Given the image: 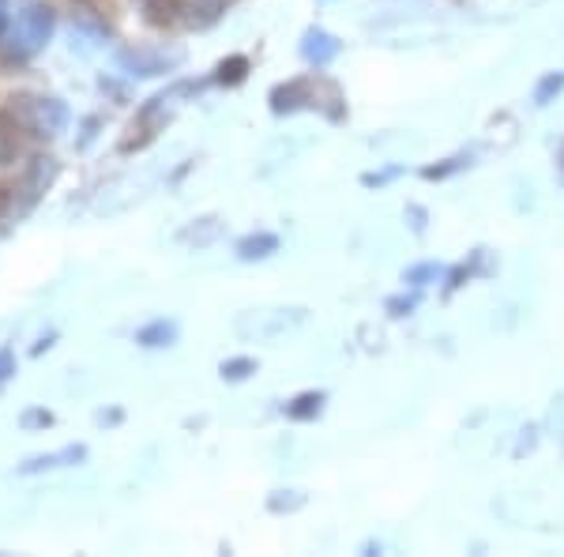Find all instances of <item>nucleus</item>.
<instances>
[{
  "instance_id": "f257e3e1",
  "label": "nucleus",
  "mask_w": 564,
  "mask_h": 557,
  "mask_svg": "<svg viewBox=\"0 0 564 557\" xmlns=\"http://www.w3.org/2000/svg\"><path fill=\"white\" fill-rule=\"evenodd\" d=\"M8 109H12V121L39 140H57L72 121L68 106L53 95H15Z\"/></svg>"
},
{
  "instance_id": "f03ea898",
  "label": "nucleus",
  "mask_w": 564,
  "mask_h": 557,
  "mask_svg": "<svg viewBox=\"0 0 564 557\" xmlns=\"http://www.w3.org/2000/svg\"><path fill=\"white\" fill-rule=\"evenodd\" d=\"M53 31H57V12H53L50 4H26L23 12L15 15V23L8 26V53H12L15 61L34 57V53L50 45Z\"/></svg>"
},
{
  "instance_id": "7ed1b4c3",
  "label": "nucleus",
  "mask_w": 564,
  "mask_h": 557,
  "mask_svg": "<svg viewBox=\"0 0 564 557\" xmlns=\"http://www.w3.org/2000/svg\"><path fill=\"white\" fill-rule=\"evenodd\" d=\"M181 65V53H162V50H121V68L129 76H166L170 68Z\"/></svg>"
},
{
  "instance_id": "20e7f679",
  "label": "nucleus",
  "mask_w": 564,
  "mask_h": 557,
  "mask_svg": "<svg viewBox=\"0 0 564 557\" xmlns=\"http://www.w3.org/2000/svg\"><path fill=\"white\" fill-rule=\"evenodd\" d=\"M87 460V444H65V449L57 452H42V456H31V460H23L15 474L20 479H31V474H50V471H61V468H79V463Z\"/></svg>"
},
{
  "instance_id": "39448f33",
  "label": "nucleus",
  "mask_w": 564,
  "mask_h": 557,
  "mask_svg": "<svg viewBox=\"0 0 564 557\" xmlns=\"http://www.w3.org/2000/svg\"><path fill=\"white\" fill-rule=\"evenodd\" d=\"M339 50L343 45L332 39L327 31H305V39H302V57L308 61V65H316V68H324V65H332L335 57H339Z\"/></svg>"
},
{
  "instance_id": "423d86ee",
  "label": "nucleus",
  "mask_w": 564,
  "mask_h": 557,
  "mask_svg": "<svg viewBox=\"0 0 564 557\" xmlns=\"http://www.w3.org/2000/svg\"><path fill=\"white\" fill-rule=\"evenodd\" d=\"M57 178V162L53 159H34L31 167H26V173H23V196H26V204H34L45 189H50V181Z\"/></svg>"
},
{
  "instance_id": "0eeeda50",
  "label": "nucleus",
  "mask_w": 564,
  "mask_h": 557,
  "mask_svg": "<svg viewBox=\"0 0 564 557\" xmlns=\"http://www.w3.org/2000/svg\"><path fill=\"white\" fill-rule=\"evenodd\" d=\"M234 253H238L241 264H252V260H268L271 253H279V237L275 234H249L241 237L238 245H234Z\"/></svg>"
},
{
  "instance_id": "6e6552de",
  "label": "nucleus",
  "mask_w": 564,
  "mask_h": 557,
  "mask_svg": "<svg viewBox=\"0 0 564 557\" xmlns=\"http://www.w3.org/2000/svg\"><path fill=\"white\" fill-rule=\"evenodd\" d=\"M135 343L148 346V351H159V346H174L177 343V321H151L135 332Z\"/></svg>"
},
{
  "instance_id": "1a4fd4ad",
  "label": "nucleus",
  "mask_w": 564,
  "mask_h": 557,
  "mask_svg": "<svg viewBox=\"0 0 564 557\" xmlns=\"http://www.w3.org/2000/svg\"><path fill=\"white\" fill-rule=\"evenodd\" d=\"M321 410H324V392H305V396H297L294 404H286L290 418H316Z\"/></svg>"
},
{
  "instance_id": "9d476101",
  "label": "nucleus",
  "mask_w": 564,
  "mask_h": 557,
  "mask_svg": "<svg viewBox=\"0 0 564 557\" xmlns=\"http://www.w3.org/2000/svg\"><path fill=\"white\" fill-rule=\"evenodd\" d=\"M20 426L26 429V433H39V429H50L53 426V410L45 407H26L20 415Z\"/></svg>"
},
{
  "instance_id": "9b49d317",
  "label": "nucleus",
  "mask_w": 564,
  "mask_h": 557,
  "mask_svg": "<svg viewBox=\"0 0 564 557\" xmlns=\"http://www.w3.org/2000/svg\"><path fill=\"white\" fill-rule=\"evenodd\" d=\"M218 373H223V381H245L249 373H257V362L252 358H230L218 365Z\"/></svg>"
},
{
  "instance_id": "f8f14e48",
  "label": "nucleus",
  "mask_w": 564,
  "mask_h": 557,
  "mask_svg": "<svg viewBox=\"0 0 564 557\" xmlns=\"http://www.w3.org/2000/svg\"><path fill=\"white\" fill-rule=\"evenodd\" d=\"M245 68H249V61L245 57L223 61V65H218V79H223V84H238V79H245Z\"/></svg>"
},
{
  "instance_id": "ddd939ff",
  "label": "nucleus",
  "mask_w": 564,
  "mask_h": 557,
  "mask_svg": "<svg viewBox=\"0 0 564 557\" xmlns=\"http://www.w3.org/2000/svg\"><path fill=\"white\" fill-rule=\"evenodd\" d=\"M436 276H441V268H436V264H422V268L406 271V282H411V287H425V282L436 279Z\"/></svg>"
},
{
  "instance_id": "4468645a",
  "label": "nucleus",
  "mask_w": 564,
  "mask_h": 557,
  "mask_svg": "<svg viewBox=\"0 0 564 557\" xmlns=\"http://www.w3.org/2000/svg\"><path fill=\"white\" fill-rule=\"evenodd\" d=\"M15 377V351L12 346H0V388Z\"/></svg>"
},
{
  "instance_id": "2eb2a0df",
  "label": "nucleus",
  "mask_w": 564,
  "mask_h": 557,
  "mask_svg": "<svg viewBox=\"0 0 564 557\" xmlns=\"http://www.w3.org/2000/svg\"><path fill=\"white\" fill-rule=\"evenodd\" d=\"M561 87H564V76H550V79H542L539 95H534V98H539V106H545V103H550V95H557Z\"/></svg>"
},
{
  "instance_id": "dca6fc26",
  "label": "nucleus",
  "mask_w": 564,
  "mask_h": 557,
  "mask_svg": "<svg viewBox=\"0 0 564 557\" xmlns=\"http://www.w3.org/2000/svg\"><path fill=\"white\" fill-rule=\"evenodd\" d=\"M12 162H15V143L8 140V132H0V173L12 167Z\"/></svg>"
},
{
  "instance_id": "f3484780",
  "label": "nucleus",
  "mask_w": 564,
  "mask_h": 557,
  "mask_svg": "<svg viewBox=\"0 0 564 557\" xmlns=\"http://www.w3.org/2000/svg\"><path fill=\"white\" fill-rule=\"evenodd\" d=\"M302 497H271V513H282V508H297Z\"/></svg>"
},
{
  "instance_id": "a211bd4d",
  "label": "nucleus",
  "mask_w": 564,
  "mask_h": 557,
  "mask_svg": "<svg viewBox=\"0 0 564 557\" xmlns=\"http://www.w3.org/2000/svg\"><path fill=\"white\" fill-rule=\"evenodd\" d=\"M50 346H53V335H45V340H39V346H34L31 354H34V358H39V354H42V351H50Z\"/></svg>"
},
{
  "instance_id": "6ab92c4d",
  "label": "nucleus",
  "mask_w": 564,
  "mask_h": 557,
  "mask_svg": "<svg viewBox=\"0 0 564 557\" xmlns=\"http://www.w3.org/2000/svg\"><path fill=\"white\" fill-rule=\"evenodd\" d=\"M0 8H8V0H0Z\"/></svg>"
}]
</instances>
